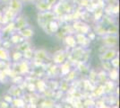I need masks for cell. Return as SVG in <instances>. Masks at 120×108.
Returning <instances> with one entry per match:
<instances>
[{
    "label": "cell",
    "instance_id": "cell-34",
    "mask_svg": "<svg viewBox=\"0 0 120 108\" xmlns=\"http://www.w3.org/2000/svg\"><path fill=\"white\" fill-rule=\"evenodd\" d=\"M1 1V3H3V4H5V5H7V3L9 2V0H0Z\"/></svg>",
    "mask_w": 120,
    "mask_h": 108
},
{
    "label": "cell",
    "instance_id": "cell-6",
    "mask_svg": "<svg viewBox=\"0 0 120 108\" xmlns=\"http://www.w3.org/2000/svg\"><path fill=\"white\" fill-rule=\"evenodd\" d=\"M117 56V52L114 48H108L104 52L101 53L100 60L102 61H110L112 59Z\"/></svg>",
    "mask_w": 120,
    "mask_h": 108
},
{
    "label": "cell",
    "instance_id": "cell-15",
    "mask_svg": "<svg viewBox=\"0 0 120 108\" xmlns=\"http://www.w3.org/2000/svg\"><path fill=\"white\" fill-rule=\"evenodd\" d=\"M92 13H93V18H94V20L99 22V21H100L102 19V17L104 16V8H102V7H97Z\"/></svg>",
    "mask_w": 120,
    "mask_h": 108
},
{
    "label": "cell",
    "instance_id": "cell-25",
    "mask_svg": "<svg viewBox=\"0 0 120 108\" xmlns=\"http://www.w3.org/2000/svg\"><path fill=\"white\" fill-rule=\"evenodd\" d=\"M26 61V60H25ZM20 71L22 73H27V72L29 71V66H28V63L27 62H22L20 64Z\"/></svg>",
    "mask_w": 120,
    "mask_h": 108
},
{
    "label": "cell",
    "instance_id": "cell-19",
    "mask_svg": "<svg viewBox=\"0 0 120 108\" xmlns=\"http://www.w3.org/2000/svg\"><path fill=\"white\" fill-rule=\"evenodd\" d=\"M118 32V27L115 24H110L109 27L107 29V33L106 34H113V35H117Z\"/></svg>",
    "mask_w": 120,
    "mask_h": 108
},
{
    "label": "cell",
    "instance_id": "cell-14",
    "mask_svg": "<svg viewBox=\"0 0 120 108\" xmlns=\"http://www.w3.org/2000/svg\"><path fill=\"white\" fill-rule=\"evenodd\" d=\"M9 41H11L12 44H18V43H20V42L24 41V39L20 35L19 32H14L11 33L10 40Z\"/></svg>",
    "mask_w": 120,
    "mask_h": 108
},
{
    "label": "cell",
    "instance_id": "cell-3",
    "mask_svg": "<svg viewBox=\"0 0 120 108\" xmlns=\"http://www.w3.org/2000/svg\"><path fill=\"white\" fill-rule=\"evenodd\" d=\"M102 43L107 48H115L118 43V37L113 34H105L102 36Z\"/></svg>",
    "mask_w": 120,
    "mask_h": 108
},
{
    "label": "cell",
    "instance_id": "cell-38",
    "mask_svg": "<svg viewBox=\"0 0 120 108\" xmlns=\"http://www.w3.org/2000/svg\"><path fill=\"white\" fill-rule=\"evenodd\" d=\"M0 3H1V1H0Z\"/></svg>",
    "mask_w": 120,
    "mask_h": 108
},
{
    "label": "cell",
    "instance_id": "cell-18",
    "mask_svg": "<svg viewBox=\"0 0 120 108\" xmlns=\"http://www.w3.org/2000/svg\"><path fill=\"white\" fill-rule=\"evenodd\" d=\"M34 55H35L36 59H38L40 60H43L47 58V52L44 50H38L34 52Z\"/></svg>",
    "mask_w": 120,
    "mask_h": 108
},
{
    "label": "cell",
    "instance_id": "cell-8",
    "mask_svg": "<svg viewBox=\"0 0 120 108\" xmlns=\"http://www.w3.org/2000/svg\"><path fill=\"white\" fill-rule=\"evenodd\" d=\"M59 27H60V24L59 23L57 22V20H53L49 22L47 26H46V28L44 29V31L47 32V33H56V32H57L58 30H59Z\"/></svg>",
    "mask_w": 120,
    "mask_h": 108
},
{
    "label": "cell",
    "instance_id": "cell-10",
    "mask_svg": "<svg viewBox=\"0 0 120 108\" xmlns=\"http://www.w3.org/2000/svg\"><path fill=\"white\" fill-rule=\"evenodd\" d=\"M65 59H66V53L62 50L57 51L53 55V61L55 62L56 64H60L61 65L63 62L65 61Z\"/></svg>",
    "mask_w": 120,
    "mask_h": 108
},
{
    "label": "cell",
    "instance_id": "cell-24",
    "mask_svg": "<svg viewBox=\"0 0 120 108\" xmlns=\"http://www.w3.org/2000/svg\"><path fill=\"white\" fill-rule=\"evenodd\" d=\"M13 104L15 105V107L21 108L24 105V102H23V100L21 99V98H15V99L13 100Z\"/></svg>",
    "mask_w": 120,
    "mask_h": 108
},
{
    "label": "cell",
    "instance_id": "cell-5",
    "mask_svg": "<svg viewBox=\"0 0 120 108\" xmlns=\"http://www.w3.org/2000/svg\"><path fill=\"white\" fill-rule=\"evenodd\" d=\"M7 6L8 8L11 9L13 12H15L16 15H19L22 13V7H23V4L21 0H9V2L7 3Z\"/></svg>",
    "mask_w": 120,
    "mask_h": 108
},
{
    "label": "cell",
    "instance_id": "cell-31",
    "mask_svg": "<svg viewBox=\"0 0 120 108\" xmlns=\"http://www.w3.org/2000/svg\"><path fill=\"white\" fill-rule=\"evenodd\" d=\"M4 100L8 104H11L13 102V98H12V96H4Z\"/></svg>",
    "mask_w": 120,
    "mask_h": 108
},
{
    "label": "cell",
    "instance_id": "cell-21",
    "mask_svg": "<svg viewBox=\"0 0 120 108\" xmlns=\"http://www.w3.org/2000/svg\"><path fill=\"white\" fill-rule=\"evenodd\" d=\"M94 32L98 35L103 36L107 33V29L103 25H97L95 27V32Z\"/></svg>",
    "mask_w": 120,
    "mask_h": 108
},
{
    "label": "cell",
    "instance_id": "cell-23",
    "mask_svg": "<svg viewBox=\"0 0 120 108\" xmlns=\"http://www.w3.org/2000/svg\"><path fill=\"white\" fill-rule=\"evenodd\" d=\"M33 55H34V52H33V51L31 50V48L24 51L23 53H22V57H24L26 60H30V59H31Z\"/></svg>",
    "mask_w": 120,
    "mask_h": 108
},
{
    "label": "cell",
    "instance_id": "cell-13",
    "mask_svg": "<svg viewBox=\"0 0 120 108\" xmlns=\"http://www.w3.org/2000/svg\"><path fill=\"white\" fill-rule=\"evenodd\" d=\"M64 41H65V45L69 48H75L77 43H76V41H75V38L74 35H71V34H67V35L65 36L64 38Z\"/></svg>",
    "mask_w": 120,
    "mask_h": 108
},
{
    "label": "cell",
    "instance_id": "cell-17",
    "mask_svg": "<svg viewBox=\"0 0 120 108\" xmlns=\"http://www.w3.org/2000/svg\"><path fill=\"white\" fill-rule=\"evenodd\" d=\"M71 66H70V63L69 62H63L62 64H61V73H62V75H68L69 74V72L71 71Z\"/></svg>",
    "mask_w": 120,
    "mask_h": 108
},
{
    "label": "cell",
    "instance_id": "cell-22",
    "mask_svg": "<svg viewBox=\"0 0 120 108\" xmlns=\"http://www.w3.org/2000/svg\"><path fill=\"white\" fill-rule=\"evenodd\" d=\"M22 58V53L20 51H17V52H15L13 54H12V59L13 60L15 61H20Z\"/></svg>",
    "mask_w": 120,
    "mask_h": 108
},
{
    "label": "cell",
    "instance_id": "cell-9",
    "mask_svg": "<svg viewBox=\"0 0 120 108\" xmlns=\"http://www.w3.org/2000/svg\"><path fill=\"white\" fill-rule=\"evenodd\" d=\"M75 38V41H76V43L79 44V45H81L82 47L86 48V47H88L89 45H90V41L87 38V36L85 35V34L77 33V32H76Z\"/></svg>",
    "mask_w": 120,
    "mask_h": 108
},
{
    "label": "cell",
    "instance_id": "cell-37",
    "mask_svg": "<svg viewBox=\"0 0 120 108\" xmlns=\"http://www.w3.org/2000/svg\"><path fill=\"white\" fill-rule=\"evenodd\" d=\"M104 108H109V107H108V106H106V105H104Z\"/></svg>",
    "mask_w": 120,
    "mask_h": 108
},
{
    "label": "cell",
    "instance_id": "cell-36",
    "mask_svg": "<svg viewBox=\"0 0 120 108\" xmlns=\"http://www.w3.org/2000/svg\"><path fill=\"white\" fill-rule=\"evenodd\" d=\"M2 27H3V25H1V24H0V32L2 30Z\"/></svg>",
    "mask_w": 120,
    "mask_h": 108
},
{
    "label": "cell",
    "instance_id": "cell-30",
    "mask_svg": "<svg viewBox=\"0 0 120 108\" xmlns=\"http://www.w3.org/2000/svg\"><path fill=\"white\" fill-rule=\"evenodd\" d=\"M46 1H47V3H48L49 5H51L52 7H53L56 3H58V2H59V0H46Z\"/></svg>",
    "mask_w": 120,
    "mask_h": 108
},
{
    "label": "cell",
    "instance_id": "cell-33",
    "mask_svg": "<svg viewBox=\"0 0 120 108\" xmlns=\"http://www.w3.org/2000/svg\"><path fill=\"white\" fill-rule=\"evenodd\" d=\"M8 107H9V104L6 103L5 101L2 102V104H1V108H8Z\"/></svg>",
    "mask_w": 120,
    "mask_h": 108
},
{
    "label": "cell",
    "instance_id": "cell-29",
    "mask_svg": "<svg viewBox=\"0 0 120 108\" xmlns=\"http://www.w3.org/2000/svg\"><path fill=\"white\" fill-rule=\"evenodd\" d=\"M37 87H38V88L40 89V91H44V88L46 87V85L43 81H38V83H37Z\"/></svg>",
    "mask_w": 120,
    "mask_h": 108
},
{
    "label": "cell",
    "instance_id": "cell-1",
    "mask_svg": "<svg viewBox=\"0 0 120 108\" xmlns=\"http://www.w3.org/2000/svg\"><path fill=\"white\" fill-rule=\"evenodd\" d=\"M53 20H57V18L52 11H46V12H39L38 13V24L43 30L46 28L47 24Z\"/></svg>",
    "mask_w": 120,
    "mask_h": 108
},
{
    "label": "cell",
    "instance_id": "cell-20",
    "mask_svg": "<svg viewBox=\"0 0 120 108\" xmlns=\"http://www.w3.org/2000/svg\"><path fill=\"white\" fill-rule=\"evenodd\" d=\"M109 76L111 80H113V81L117 80V79H118V70H117V68H112V69H109Z\"/></svg>",
    "mask_w": 120,
    "mask_h": 108
},
{
    "label": "cell",
    "instance_id": "cell-26",
    "mask_svg": "<svg viewBox=\"0 0 120 108\" xmlns=\"http://www.w3.org/2000/svg\"><path fill=\"white\" fill-rule=\"evenodd\" d=\"M109 62H110V64H111V66L114 68H117L118 66H119V59H118L117 56L115 57L114 59H112Z\"/></svg>",
    "mask_w": 120,
    "mask_h": 108
},
{
    "label": "cell",
    "instance_id": "cell-12",
    "mask_svg": "<svg viewBox=\"0 0 120 108\" xmlns=\"http://www.w3.org/2000/svg\"><path fill=\"white\" fill-rule=\"evenodd\" d=\"M14 32H15V24H14V22H10V23L6 24H5L2 27L1 34L2 35H4V34H11Z\"/></svg>",
    "mask_w": 120,
    "mask_h": 108
},
{
    "label": "cell",
    "instance_id": "cell-2",
    "mask_svg": "<svg viewBox=\"0 0 120 108\" xmlns=\"http://www.w3.org/2000/svg\"><path fill=\"white\" fill-rule=\"evenodd\" d=\"M73 29L74 31L76 32L77 33H82V34H87L90 32V27L89 24L83 23L82 20H75L73 24Z\"/></svg>",
    "mask_w": 120,
    "mask_h": 108
},
{
    "label": "cell",
    "instance_id": "cell-16",
    "mask_svg": "<svg viewBox=\"0 0 120 108\" xmlns=\"http://www.w3.org/2000/svg\"><path fill=\"white\" fill-rule=\"evenodd\" d=\"M10 55L8 50L3 47H0V60H9Z\"/></svg>",
    "mask_w": 120,
    "mask_h": 108
},
{
    "label": "cell",
    "instance_id": "cell-7",
    "mask_svg": "<svg viewBox=\"0 0 120 108\" xmlns=\"http://www.w3.org/2000/svg\"><path fill=\"white\" fill-rule=\"evenodd\" d=\"M36 9L39 12H46V11H51L52 6L49 5L46 0H36L34 2Z\"/></svg>",
    "mask_w": 120,
    "mask_h": 108
},
{
    "label": "cell",
    "instance_id": "cell-27",
    "mask_svg": "<svg viewBox=\"0 0 120 108\" xmlns=\"http://www.w3.org/2000/svg\"><path fill=\"white\" fill-rule=\"evenodd\" d=\"M11 45H12V43H11V41L9 40H6V41H4L2 42V47L6 49V50H8L11 47Z\"/></svg>",
    "mask_w": 120,
    "mask_h": 108
},
{
    "label": "cell",
    "instance_id": "cell-28",
    "mask_svg": "<svg viewBox=\"0 0 120 108\" xmlns=\"http://www.w3.org/2000/svg\"><path fill=\"white\" fill-rule=\"evenodd\" d=\"M86 36H87V38H88L90 41H93V40H95V38H96V33L94 32H88V33L86 34Z\"/></svg>",
    "mask_w": 120,
    "mask_h": 108
},
{
    "label": "cell",
    "instance_id": "cell-11",
    "mask_svg": "<svg viewBox=\"0 0 120 108\" xmlns=\"http://www.w3.org/2000/svg\"><path fill=\"white\" fill-rule=\"evenodd\" d=\"M20 33V35L24 39V40H30L31 39L33 35H34V30L32 28H30L29 26L25 27L24 29L21 30V31L18 32Z\"/></svg>",
    "mask_w": 120,
    "mask_h": 108
},
{
    "label": "cell",
    "instance_id": "cell-32",
    "mask_svg": "<svg viewBox=\"0 0 120 108\" xmlns=\"http://www.w3.org/2000/svg\"><path fill=\"white\" fill-rule=\"evenodd\" d=\"M22 2V4L24 5V4H32V3H34L36 0H21Z\"/></svg>",
    "mask_w": 120,
    "mask_h": 108
},
{
    "label": "cell",
    "instance_id": "cell-35",
    "mask_svg": "<svg viewBox=\"0 0 120 108\" xmlns=\"http://www.w3.org/2000/svg\"><path fill=\"white\" fill-rule=\"evenodd\" d=\"M2 17H3V12L0 11V24H1V21H2Z\"/></svg>",
    "mask_w": 120,
    "mask_h": 108
},
{
    "label": "cell",
    "instance_id": "cell-4",
    "mask_svg": "<svg viewBox=\"0 0 120 108\" xmlns=\"http://www.w3.org/2000/svg\"><path fill=\"white\" fill-rule=\"evenodd\" d=\"M14 24H15V32H19L22 29H24L25 27L29 26L28 24V21L27 18L22 15H17V16L15 17V21H14Z\"/></svg>",
    "mask_w": 120,
    "mask_h": 108
}]
</instances>
